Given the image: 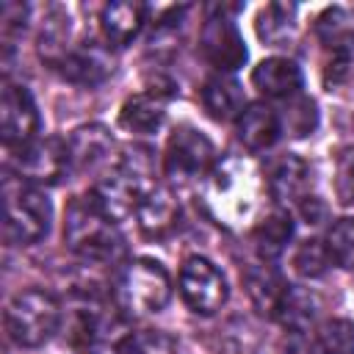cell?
Listing matches in <instances>:
<instances>
[{"label": "cell", "mask_w": 354, "mask_h": 354, "mask_svg": "<svg viewBox=\"0 0 354 354\" xmlns=\"http://www.w3.org/2000/svg\"><path fill=\"white\" fill-rule=\"evenodd\" d=\"M257 196H260V180H257L254 166L241 158H232V155L224 158L213 169L207 194H205L213 216L230 227L249 221V216L254 213V207L260 202Z\"/></svg>", "instance_id": "6da1fadb"}, {"label": "cell", "mask_w": 354, "mask_h": 354, "mask_svg": "<svg viewBox=\"0 0 354 354\" xmlns=\"http://www.w3.org/2000/svg\"><path fill=\"white\" fill-rule=\"evenodd\" d=\"M66 246L91 263H111L122 254V235L116 224L94 205L91 196H77L69 202L64 216Z\"/></svg>", "instance_id": "7a4b0ae2"}, {"label": "cell", "mask_w": 354, "mask_h": 354, "mask_svg": "<svg viewBox=\"0 0 354 354\" xmlns=\"http://www.w3.org/2000/svg\"><path fill=\"white\" fill-rule=\"evenodd\" d=\"M171 299V279L158 260L138 257L127 263L113 282V301L127 318L160 313Z\"/></svg>", "instance_id": "3957f363"}, {"label": "cell", "mask_w": 354, "mask_h": 354, "mask_svg": "<svg viewBox=\"0 0 354 354\" xmlns=\"http://www.w3.org/2000/svg\"><path fill=\"white\" fill-rule=\"evenodd\" d=\"M3 207H6L3 235L8 243L30 246L50 232L53 207H50V199L36 185H28L14 174H8L3 185Z\"/></svg>", "instance_id": "277c9868"}, {"label": "cell", "mask_w": 354, "mask_h": 354, "mask_svg": "<svg viewBox=\"0 0 354 354\" xmlns=\"http://www.w3.org/2000/svg\"><path fill=\"white\" fill-rule=\"evenodd\" d=\"M61 324V307L47 290H22L6 304L8 337L22 348L44 346Z\"/></svg>", "instance_id": "5b68a950"}, {"label": "cell", "mask_w": 354, "mask_h": 354, "mask_svg": "<svg viewBox=\"0 0 354 354\" xmlns=\"http://www.w3.org/2000/svg\"><path fill=\"white\" fill-rule=\"evenodd\" d=\"M8 166L14 177L28 185H53L72 169L66 141L61 138H33L30 144L14 149Z\"/></svg>", "instance_id": "8992f818"}, {"label": "cell", "mask_w": 354, "mask_h": 354, "mask_svg": "<svg viewBox=\"0 0 354 354\" xmlns=\"http://www.w3.org/2000/svg\"><path fill=\"white\" fill-rule=\"evenodd\" d=\"M180 296L196 315H213L224 307L230 288L224 274L205 257H188L180 268Z\"/></svg>", "instance_id": "52a82bcc"}, {"label": "cell", "mask_w": 354, "mask_h": 354, "mask_svg": "<svg viewBox=\"0 0 354 354\" xmlns=\"http://www.w3.org/2000/svg\"><path fill=\"white\" fill-rule=\"evenodd\" d=\"M213 163V144L207 136H202L194 127H177L169 136L166 155H163V169L171 183H194L199 180Z\"/></svg>", "instance_id": "ba28073f"}, {"label": "cell", "mask_w": 354, "mask_h": 354, "mask_svg": "<svg viewBox=\"0 0 354 354\" xmlns=\"http://www.w3.org/2000/svg\"><path fill=\"white\" fill-rule=\"evenodd\" d=\"M39 130V111L28 88L6 83L0 97V136L6 147H25Z\"/></svg>", "instance_id": "9c48e42d"}, {"label": "cell", "mask_w": 354, "mask_h": 354, "mask_svg": "<svg viewBox=\"0 0 354 354\" xmlns=\"http://www.w3.org/2000/svg\"><path fill=\"white\" fill-rule=\"evenodd\" d=\"M199 50L207 58V64L221 69V72H232L246 61L243 39H241L235 22L230 17H224V14H216L202 25Z\"/></svg>", "instance_id": "30bf717a"}, {"label": "cell", "mask_w": 354, "mask_h": 354, "mask_svg": "<svg viewBox=\"0 0 354 354\" xmlns=\"http://www.w3.org/2000/svg\"><path fill=\"white\" fill-rule=\"evenodd\" d=\"M315 36L329 53V66L346 72L348 64L354 61V14L343 6L326 8L315 19Z\"/></svg>", "instance_id": "8fae6325"}, {"label": "cell", "mask_w": 354, "mask_h": 354, "mask_svg": "<svg viewBox=\"0 0 354 354\" xmlns=\"http://www.w3.org/2000/svg\"><path fill=\"white\" fill-rule=\"evenodd\" d=\"M144 194H149V191H144L130 174H124V171L116 166L113 174L102 177V180L94 185L91 199H94V205L116 224V221H122V218H127V216H133V213L138 210Z\"/></svg>", "instance_id": "7c38bea8"}, {"label": "cell", "mask_w": 354, "mask_h": 354, "mask_svg": "<svg viewBox=\"0 0 354 354\" xmlns=\"http://www.w3.org/2000/svg\"><path fill=\"white\" fill-rule=\"evenodd\" d=\"M266 188L282 207H301L310 199V166L299 155H285L271 166Z\"/></svg>", "instance_id": "4fadbf2b"}, {"label": "cell", "mask_w": 354, "mask_h": 354, "mask_svg": "<svg viewBox=\"0 0 354 354\" xmlns=\"http://www.w3.org/2000/svg\"><path fill=\"white\" fill-rule=\"evenodd\" d=\"M66 80L77 83V86H97L102 83L111 72H113V58L108 55L105 47L88 41L77 50H69L66 58L55 66Z\"/></svg>", "instance_id": "5bb4252c"}, {"label": "cell", "mask_w": 354, "mask_h": 354, "mask_svg": "<svg viewBox=\"0 0 354 354\" xmlns=\"http://www.w3.org/2000/svg\"><path fill=\"white\" fill-rule=\"evenodd\" d=\"M66 149L69 166L75 171H88L108 160V155L113 152V138L102 124H83L72 130V136L66 138Z\"/></svg>", "instance_id": "9a60e30c"}, {"label": "cell", "mask_w": 354, "mask_h": 354, "mask_svg": "<svg viewBox=\"0 0 354 354\" xmlns=\"http://www.w3.org/2000/svg\"><path fill=\"white\" fill-rule=\"evenodd\" d=\"M235 130H238V141L249 152H263L279 138L282 122L274 108L254 102V105H246L243 113L235 119Z\"/></svg>", "instance_id": "2e32d148"}, {"label": "cell", "mask_w": 354, "mask_h": 354, "mask_svg": "<svg viewBox=\"0 0 354 354\" xmlns=\"http://www.w3.org/2000/svg\"><path fill=\"white\" fill-rule=\"evenodd\" d=\"M136 218H138V227L147 238H163L177 227L180 205L169 188L155 185L149 194H144V199L136 210Z\"/></svg>", "instance_id": "e0dca14e"}, {"label": "cell", "mask_w": 354, "mask_h": 354, "mask_svg": "<svg viewBox=\"0 0 354 354\" xmlns=\"http://www.w3.org/2000/svg\"><path fill=\"white\" fill-rule=\"evenodd\" d=\"M252 86L263 97L290 100L301 88V69L290 58H266L252 69Z\"/></svg>", "instance_id": "ac0fdd59"}, {"label": "cell", "mask_w": 354, "mask_h": 354, "mask_svg": "<svg viewBox=\"0 0 354 354\" xmlns=\"http://www.w3.org/2000/svg\"><path fill=\"white\" fill-rule=\"evenodd\" d=\"M144 19H147V6L133 3V0H119L102 8L100 28L111 47H127L144 28Z\"/></svg>", "instance_id": "d6986e66"}, {"label": "cell", "mask_w": 354, "mask_h": 354, "mask_svg": "<svg viewBox=\"0 0 354 354\" xmlns=\"http://www.w3.org/2000/svg\"><path fill=\"white\" fill-rule=\"evenodd\" d=\"M166 100L169 94L163 91H141V94H133L122 111H119V124L127 130V133H138V136H147V133H155L160 124H163V116H166Z\"/></svg>", "instance_id": "ffe728a7"}, {"label": "cell", "mask_w": 354, "mask_h": 354, "mask_svg": "<svg viewBox=\"0 0 354 354\" xmlns=\"http://www.w3.org/2000/svg\"><path fill=\"white\" fill-rule=\"evenodd\" d=\"M243 285H246V293L254 304L257 313L263 315H274L288 285L285 279L279 277V271L268 263H260V266H249L246 274H243Z\"/></svg>", "instance_id": "44dd1931"}, {"label": "cell", "mask_w": 354, "mask_h": 354, "mask_svg": "<svg viewBox=\"0 0 354 354\" xmlns=\"http://www.w3.org/2000/svg\"><path fill=\"white\" fill-rule=\"evenodd\" d=\"M202 105L218 122L238 119L243 113V88L238 80L227 75H216L202 86Z\"/></svg>", "instance_id": "7402d4cb"}, {"label": "cell", "mask_w": 354, "mask_h": 354, "mask_svg": "<svg viewBox=\"0 0 354 354\" xmlns=\"http://www.w3.org/2000/svg\"><path fill=\"white\" fill-rule=\"evenodd\" d=\"M290 235H293V218H290V213L288 210H274V213H268L252 230V243H254L257 254L268 263V260H274V257H279L285 252Z\"/></svg>", "instance_id": "603a6c76"}, {"label": "cell", "mask_w": 354, "mask_h": 354, "mask_svg": "<svg viewBox=\"0 0 354 354\" xmlns=\"http://www.w3.org/2000/svg\"><path fill=\"white\" fill-rule=\"evenodd\" d=\"M257 36L271 47H285L296 33V6L293 3H268L257 14Z\"/></svg>", "instance_id": "cb8c5ba5"}, {"label": "cell", "mask_w": 354, "mask_h": 354, "mask_svg": "<svg viewBox=\"0 0 354 354\" xmlns=\"http://www.w3.org/2000/svg\"><path fill=\"white\" fill-rule=\"evenodd\" d=\"M315 313H318L315 296H313L310 290H304V288L288 285V290H285V296H282V301H279V307H277L274 315L279 318V324H282L288 332L301 335V332H307V329L313 326Z\"/></svg>", "instance_id": "d4e9b609"}, {"label": "cell", "mask_w": 354, "mask_h": 354, "mask_svg": "<svg viewBox=\"0 0 354 354\" xmlns=\"http://www.w3.org/2000/svg\"><path fill=\"white\" fill-rule=\"evenodd\" d=\"M310 354H354V324L340 318L324 324L310 343Z\"/></svg>", "instance_id": "484cf974"}, {"label": "cell", "mask_w": 354, "mask_h": 354, "mask_svg": "<svg viewBox=\"0 0 354 354\" xmlns=\"http://www.w3.org/2000/svg\"><path fill=\"white\" fill-rule=\"evenodd\" d=\"M329 263H332V257H329V252H326V243L318 241V238H310V241L299 243L296 252H293V268H296V274L304 277V279H318V277H324L326 268H329Z\"/></svg>", "instance_id": "4316f807"}, {"label": "cell", "mask_w": 354, "mask_h": 354, "mask_svg": "<svg viewBox=\"0 0 354 354\" xmlns=\"http://www.w3.org/2000/svg\"><path fill=\"white\" fill-rule=\"evenodd\" d=\"M116 354H180V351L171 335L158 332V329H144V332H136L119 340Z\"/></svg>", "instance_id": "83f0119b"}, {"label": "cell", "mask_w": 354, "mask_h": 354, "mask_svg": "<svg viewBox=\"0 0 354 354\" xmlns=\"http://www.w3.org/2000/svg\"><path fill=\"white\" fill-rule=\"evenodd\" d=\"M326 252L332 263L354 271V218H340L326 232Z\"/></svg>", "instance_id": "f1b7e54d"}, {"label": "cell", "mask_w": 354, "mask_h": 354, "mask_svg": "<svg viewBox=\"0 0 354 354\" xmlns=\"http://www.w3.org/2000/svg\"><path fill=\"white\" fill-rule=\"evenodd\" d=\"M335 194L343 205L354 202V147L343 149L335 163Z\"/></svg>", "instance_id": "f546056e"}, {"label": "cell", "mask_w": 354, "mask_h": 354, "mask_svg": "<svg viewBox=\"0 0 354 354\" xmlns=\"http://www.w3.org/2000/svg\"><path fill=\"white\" fill-rule=\"evenodd\" d=\"M315 122H318V116H315V102L307 100V97H299V100L290 105V111H288V130H290L293 136H307V133L315 130Z\"/></svg>", "instance_id": "4dcf8cb0"}]
</instances>
